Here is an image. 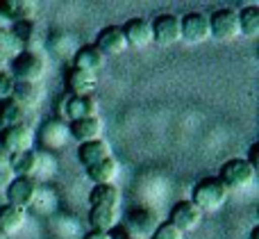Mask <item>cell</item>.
<instances>
[{
  "label": "cell",
  "instance_id": "cell-24",
  "mask_svg": "<svg viewBox=\"0 0 259 239\" xmlns=\"http://www.w3.org/2000/svg\"><path fill=\"white\" fill-rule=\"evenodd\" d=\"M23 226H25V212L12 208V205H3V208H0V235L12 237V235H16Z\"/></svg>",
  "mask_w": 259,
  "mask_h": 239
},
{
  "label": "cell",
  "instance_id": "cell-36",
  "mask_svg": "<svg viewBox=\"0 0 259 239\" xmlns=\"http://www.w3.org/2000/svg\"><path fill=\"white\" fill-rule=\"evenodd\" d=\"M0 180H3V169H0Z\"/></svg>",
  "mask_w": 259,
  "mask_h": 239
},
{
  "label": "cell",
  "instance_id": "cell-18",
  "mask_svg": "<svg viewBox=\"0 0 259 239\" xmlns=\"http://www.w3.org/2000/svg\"><path fill=\"white\" fill-rule=\"evenodd\" d=\"M105 62H107V57L94 44H87L82 48H77L75 57H73V66L80 68V71L94 73V75H98V71L105 66Z\"/></svg>",
  "mask_w": 259,
  "mask_h": 239
},
{
  "label": "cell",
  "instance_id": "cell-9",
  "mask_svg": "<svg viewBox=\"0 0 259 239\" xmlns=\"http://www.w3.org/2000/svg\"><path fill=\"white\" fill-rule=\"evenodd\" d=\"M7 205L25 212L36 198V182L32 178H14L7 185Z\"/></svg>",
  "mask_w": 259,
  "mask_h": 239
},
{
  "label": "cell",
  "instance_id": "cell-26",
  "mask_svg": "<svg viewBox=\"0 0 259 239\" xmlns=\"http://www.w3.org/2000/svg\"><path fill=\"white\" fill-rule=\"evenodd\" d=\"M12 98L16 100L23 109L36 107V105H39V100H41V89H39V85H36V82H16Z\"/></svg>",
  "mask_w": 259,
  "mask_h": 239
},
{
  "label": "cell",
  "instance_id": "cell-7",
  "mask_svg": "<svg viewBox=\"0 0 259 239\" xmlns=\"http://www.w3.org/2000/svg\"><path fill=\"white\" fill-rule=\"evenodd\" d=\"M152 30V44L157 46H173L180 41V16L170 12L157 14L150 21Z\"/></svg>",
  "mask_w": 259,
  "mask_h": 239
},
{
  "label": "cell",
  "instance_id": "cell-27",
  "mask_svg": "<svg viewBox=\"0 0 259 239\" xmlns=\"http://www.w3.org/2000/svg\"><path fill=\"white\" fill-rule=\"evenodd\" d=\"M23 116H25V109H23L14 98L0 100V130L23 123Z\"/></svg>",
  "mask_w": 259,
  "mask_h": 239
},
{
  "label": "cell",
  "instance_id": "cell-12",
  "mask_svg": "<svg viewBox=\"0 0 259 239\" xmlns=\"http://www.w3.org/2000/svg\"><path fill=\"white\" fill-rule=\"evenodd\" d=\"M96 48L105 55V57H116V55H123L127 50V41L125 34H123L121 25H107L98 32L96 36Z\"/></svg>",
  "mask_w": 259,
  "mask_h": 239
},
{
  "label": "cell",
  "instance_id": "cell-4",
  "mask_svg": "<svg viewBox=\"0 0 259 239\" xmlns=\"http://www.w3.org/2000/svg\"><path fill=\"white\" fill-rule=\"evenodd\" d=\"M159 214L152 208H132L127 212L123 226L127 228V232L132 235V239H150L155 235L157 226H159Z\"/></svg>",
  "mask_w": 259,
  "mask_h": 239
},
{
  "label": "cell",
  "instance_id": "cell-37",
  "mask_svg": "<svg viewBox=\"0 0 259 239\" xmlns=\"http://www.w3.org/2000/svg\"><path fill=\"white\" fill-rule=\"evenodd\" d=\"M0 239H7V237H5V235H0Z\"/></svg>",
  "mask_w": 259,
  "mask_h": 239
},
{
  "label": "cell",
  "instance_id": "cell-19",
  "mask_svg": "<svg viewBox=\"0 0 259 239\" xmlns=\"http://www.w3.org/2000/svg\"><path fill=\"white\" fill-rule=\"evenodd\" d=\"M107 157H112V148H109V144L105 139H96V141H89V144L77 146V162L84 169L94 167V164L103 162Z\"/></svg>",
  "mask_w": 259,
  "mask_h": 239
},
{
  "label": "cell",
  "instance_id": "cell-15",
  "mask_svg": "<svg viewBox=\"0 0 259 239\" xmlns=\"http://www.w3.org/2000/svg\"><path fill=\"white\" fill-rule=\"evenodd\" d=\"M68 135H71L77 144H89V141L103 139V118L89 116V118L71 121L68 123Z\"/></svg>",
  "mask_w": 259,
  "mask_h": 239
},
{
  "label": "cell",
  "instance_id": "cell-35",
  "mask_svg": "<svg viewBox=\"0 0 259 239\" xmlns=\"http://www.w3.org/2000/svg\"><path fill=\"white\" fill-rule=\"evenodd\" d=\"M248 239H259V226H252L250 235H248Z\"/></svg>",
  "mask_w": 259,
  "mask_h": 239
},
{
  "label": "cell",
  "instance_id": "cell-10",
  "mask_svg": "<svg viewBox=\"0 0 259 239\" xmlns=\"http://www.w3.org/2000/svg\"><path fill=\"white\" fill-rule=\"evenodd\" d=\"M0 139H3L5 148L9 150V155L25 153V150H32V146H34V130L25 123H18V126L0 130Z\"/></svg>",
  "mask_w": 259,
  "mask_h": 239
},
{
  "label": "cell",
  "instance_id": "cell-29",
  "mask_svg": "<svg viewBox=\"0 0 259 239\" xmlns=\"http://www.w3.org/2000/svg\"><path fill=\"white\" fill-rule=\"evenodd\" d=\"M150 239H184V232L178 230L173 223L164 221V223H159V226H157L155 235H152Z\"/></svg>",
  "mask_w": 259,
  "mask_h": 239
},
{
  "label": "cell",
  "instance_id": "cell-30",
  "mask_svg": "<svg viewBox=\"0 0 259 239\" xmlns=\"http://www.w3.org/2000/svg\"><path fill=\"white\" fill-rule=\"evenodd\" d=\"M14 87H16V80L9 71H0V100L12 98Z\"/></svg>",
  "mask_w": 259,
  "mask_h": 239
},
{
  "label": "cell",
  "instance_id": "cell-3",
  "mask_svg": "<svg viewBox=\"0 0 259 239\" xmlns=\"http://www.w3.org/2000/svg\"><path fill=\"white\" fill-rule=\"evenodd\" d=\"M216 178L228 187V191L243 189V187H248L255 180V169L246 162V157H232L228 162H223V167H221Z\"/></svg>",
  "mask_w": 259,
  "mask_h": 239
},
{
  "label": "cell",
  "instance_id": "cell-13",
  "mask_svg": "<svg viewBox=\"0 0 259 239\" xmlns=\"http://www.w3.org/2000/svg\"><path fill=\"white\" fill-rule=\"evenodd\" d=\"M123 27V34H125L127 48H146V46L152 44V30H150V21L143 16H132L130 21H125Z\"/></svg>",
  "mask_w": 259,
  "mask_h": 239
},
{
  "label": "cell",
  "instance_id": "cell-17",
  "mask_svg": "<svg viewBox=\"0 0 259 239\" xmlns=\"http://www.w3.org/2000/svg\"><path fill=\"white\" fill-rule=\"evenodd\" d=\"M64 116L68 118V123L77 121V118L98 116V98L96 96H82V98L68 96L64 100Z\"/></svg>",
  "mask_w": 259,
  "mask_h": 239
},
{
  "label": "cell",
  "instance_id": "cell-2",
  "mask_svg": "<svg viewBox=\"0 0 259 239\" xmlns=\"http://www.w3.org/2000/svg\"><path fill=\"white\" fill-rule=\"evenodd\" d=\"M48 68V59L44 53L32 48H23L16 57L9 62V73L14 75L16 82H36L39 85L41 77L46 75Z\"/></svg>",
  "mask_w": 259,
  "mask_h": 239
},
{
  "label": "cell",
  "instance_id": "cell-16",
  "mask_svg": "<svg viewBox=\"0 0 259 239\" xmlns=\"http://www.w3.org/2000/svg\"><path fill=\"white\" fill-rule=\"evenodd\" d=\"M68 139H71V135H68V123L59 121V118H50V121H46L44 128H41L39 141H41V146L48 150H59Z\"/></svg>",
  "mask_w": 259,
  "mask_h": 239
},
{
  "label": "cell",
  "instance_id": "cell-20",
  "mask_svg": "<svg viewBox=\"0 0 259 239\" xmlns=\"http://www.w3.org/2000/svg\"><path fill=\"white\" fill-rule=\"evenodd\" d=\"M118 173H121V164H118V160L114 157V155L87 169V178H89L94 185H112L118 178Z\"/></svg>",
  "mask_w": 259,
  "mask_h": 239
},
{
  "label": "cell",
  "instance_id": "cell-28",
  "mask_svg": "<svg viewBox=\"0 0 259 239\" xmlns=\"http://www.w3.org/2000/svg\"><path fill=\"white\" fill-rule=\"evenodd\" d=\"M21 50H23V46L14 36V32L9 27H0V59H9L12 62Z\"/></svg>",
  "mask_w": 259,
  "mask_h": 239
},
{
  "label": "cell",
  "instance_id": "cell-11",
  "mask_svg": "<svg viewBox=\"0 0 259 239\" xmlns=\"http://www.w3.org/2000/svg\"><path fill=\"white\" fill-rule=\"evenodd\" d=\"M36 16V3L34 0H5L0 3V23L3 27H12L18 21H34Z\"/></svg>",
  "mask_w": 259,
  "mask_h": 239
},
{
  "label": "cell",
  "instance_id": "cell-33",
  "mask_svg": "<svg viewBox=\"0 0 259 239\" xmlns=\"http://www.w3.org/2000/svg\"><path fill=\"white\" fill-rule=\"evenodd\" d=\"M9 157H12V155H9V150L5 148L3 139H0V169H3V167H7V164H9Z\"/></svg>",
  "mask_w": 259,
  "mask_h": 239
},
{
  "label": "cell",
  "instance_id": "cell-34",
  "mask_svg": "<svg viewBox=\"0 0 259 239\" xmlns=\"http://www.w3.org/2000/svg\"><path fill=\"white\" fill-rule=\"evenodd\" d=\"M84 239H109V232H100V230H89L84 235Z\"/></svg>",
  "mask_w": 259,
  "mask_h": 239
},
{
  "label": "cell",
  "instance_id": "cell-32",
  "mask_svg": "<svg viewBox=\"0 0 259 239\" xmlns=\"http://www.w3.org/2000/svg\"><path fill=\"white\" fill-rule=\"evenodd\" d=\"M257 148H259V144L255 141V144L250 146V153H248V157H246V162L250 164V167L255 169V171H257Z\"/></svg>",
  "mask_w": 259,
  "mask_h": 239
},
{
  "label": "cell",
  "instance_id": "cell-5",
  "mask_svg": "<svg viewBox=\"0 0 259 239\" xmlns=\"http://www.w3.org/2000/svg\"><path fill=\"white\" fill-rule=\"evenodd\" d=\"M209 36V14L205 12H189L180 16V41L191 46L205 44Z\"/></svg>",
  "mask_w": 259,
  "mask_h": 239
},
{
  "label": "cell",
  "instance_id": "cell-1",
  "mask_svg": "<svg viewBox=\"0 0 259 239\" xmlns=\"http://www.w3.org/2000/svg\"><path fill=\"white\" fill-rule=\"evenodd\" d=\"M228 198H230L228 187L216 176H207L196 182L189 201H191L202 214H214V212H219V210H223Z\"/></svg>",
  "mask_w": 259,
  "mask_h": 239
},
{
  "label": "cell",
  "instance_id": "cell-25",
  "mask_svg": "<svg viewBox=\"0 0 259 239\" xmlns=\"http://www.w3.org/2000/svg\"><path fill=\"white\" fill-rule=\"evenodd\" d=\"M239 18V32L246 39H257L259 36V7L257 5H246L237 12Z\"/></svg>",
  "mask_w": 259,
  "mask_h": 239
},
{
  "label": "cell",
  "instance_id": "cell-8",
  "mask_svg": "<svg viewBox=\"0 0 259 239\" xmlns=\"http://www.w3.org/2000/svg\"><path fill=\"white\" fill-rule=\"evenodd\" d=\"M202 217H205V214H202L189 198H184V201H178V203L173 205L168 223H173L178 230H182L184 235H187V232H193L198 226H200Z\"/></svg>",
  "mask_w": 259,
  "mask_h": 239
},
{
  "label": "cell",
  "instance_id": "cell-6",
  "mask_svg": "<svg viewBox=\"0 0 259 239\" xmlns=\"http://www.w3.org/2000/svg\"><path fill=\"white\" fill-rule=\"evenodd\" d=\"M209 36L219 41H234L241 36L239 32V18L237 9L232 7H221L209 14Z\"/></svg>",
  "mask_w": 259,
  "mask_h": 239
},
{
  "label": "cell",
  "instance_id": "cell-21",
  "mask_svg": "<svg viewBox=\"0 0 259 239\" xmlns=\"http://www.w3.org/2000/svg\"><path fill=\"white\" fill-rule=\"evenodd\" d=\"M91 208H118L121 205V189L118 185H94L89 191Z\"/></svg>",
  "mask_w": 259,
  "mask_h": 239
},
{
  "label": "cell",
  "instance_id": "cell-23",
  "mask_svg": "<svg viewBox=\"0 0 259 239\" xmlns=\"http://www.w3.org/2000/svg\"><path fill=\"white\" fill-rule=\"evenodd\" d=\"M7 167L14 173V178H32V173L39 169V153L34 148L25 150V153H16L9 157Z\"/></svg>",
  "mask_w": 259,
  "mask_h": 239
},
{
  "label": "cell",
  "instance_id": "cell-22",
  "mask_svg": "<svg viewBox=\"0 0 259 239\" xmlns=\"http://www.w3.org/2000/svg\"><path fill=\"white\" fill-rule=\"evenodd\" d=\"M91 230L109 232L121 223V208H91L89 210Z\"/></svg>",
  "mask_w": 259,
  "mask_h": 239
},
{
  "label": "cell",
  "instance_id": "cell-31",
  "mask_svg": "<svg viewBox=\"0 0 259 239\" xmlns=\"http://www.w3.org/2000/svg\"><path fill=\"white\" fill-rule=\"evenodd\" d=\"M109 239H132V235L127 232V228L123 226V223H118L116 228H112V230H109Z\"/></svg>",
  "mask_w": 259,
  "mask_h": 239
},
{
  "label": "cell",
  "instance_id": "cell-14",
  "mask_svg": "<svg viewBox=\"0 0 259 239\" xmlns=\"http://www.w3.org/2000/svg\"><path fill=\"white\" fill-rule=\"evenodd\" d=\"M96 87H98V75H94V73L80 71V68H75V66H71L66 71V91H68V96H75V98L94 96Z\"/></svg>",
  "mask_w": 259,
  "mask_h": 239
}]
</instances>
